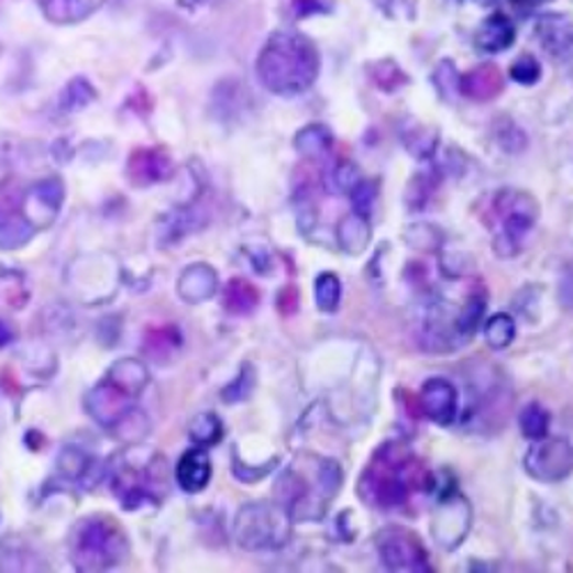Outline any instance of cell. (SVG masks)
I'll list each match as a JSON object with an SVG mask.
<instances>
[{
    "label": "cell",
    "instance_id": "9a60e30c",
    "mask_svg": "<svg viewBox=\"0 0 573 573\" xmlns=\"http://www.w3.org/2000/svg\"><path fill=\"white\" fill-rule=\"evenodd\" d=\"M505 88V78L496 65H480L477 69L459 76V92L473 101L496 99Z\"/></svg>",
    "mask_w": 573,
    "mask_h": 573
},
{
    "label": "cell",
    "instance_id": "e575fe53",
    "mask_svg": "<svg viewBox=\"0 0 573 573\" xmlns=\"http://www.w3.org/2000/svg\"><path fill=\"white\" fill-rule=\"evenodd\" d=\"M356 181H359L356 166H353V163H340V166H335L333 173L329 175V190H333V194H349Z\"/></svg>",
    "mask_w": 573,
    "mask_h": 573
},
{
    "label": "cell",
    "instance_id": "8992f818",
    "mask_svg": "<svg viewBox=\"0 0 573 573\" xmlns=\"http://www.w3.org/2000/svg\"><path fill=\"white\" fill-rule=\"evenodd\" d=\"M294 518L278 500L243 505L234 521V537L243 551H280L291 539Z\"/></svg>",
    "mask_w": 573,
    "mask_h": 573
},
{
    "label": "cell",
    "instance_id": "83f0119b",
    "mask_svg": "<svg viewBox=\"0 0 573 573\" xmlns=\"http://www.w3.org/2000/svg\"><path fill=\"white\" fill-rule=\"evenodd\" d=\"M484 338H486V344L491 349H496V351L507 349L516 340V323H514V319L509 315H505V312L494 315L484 326Z\"/></svg>",
    "mask_w": 573,
    "mask_h": 573
},
{
    "label": "cell",
    "instance_id": "7402d4cb",
    "mask_svg": "<svg viewBox=\"0 0 573 573\" xmlns=\"http://www.w3.org/2000/svg\"><path fill=\"white\" fill-rule=\"evenodd\" d=\"M223 306L234 317H249L260 306V289L249 280L234 278L223 291Z\"/></svg>",
    "mask_w": 573,
    "mask_h": 573
},
{
    "label": "cell",
    "instance_id": "7c38bea8",
    "mask_svg": "<svg viewBox=\"0 0 573 573\" xmlns=\"http://www.w3.org/2000/svg\"><path fill=\"white\" fill-rule=\"evenodd\" d=\"M133 401H135V397H131L122 388L113 386L111 381H106V378L86 395V408H88L90 418H95V422L106 429H113L118 425V420L131 411Z\"/></svg>",
    "mask_w": 573,
    "mask_h": 573
},
{
    "label": "cell",
    "instance_id": "836d02e7",
    "mask_svg": "<svg viewBox=\"0 0 573 573\" xmlns=\"http://www.w3.org/2000/svg\"><path fill=\"white\" fill-rule=\"evenodd\" d=\"M349 196H351V202H353V213L367 218L370 211H372V205H374V200L378 196V186H376V181L359 179L356 184H353V188L349 190Z\"/></svg>",
    "mask_w": 573,
    "mask_h": 573
},
{
    "label": "cell",
    "instance_id": "4dcf8cb0",
    "mask_svg": "<svg viewBox=\"0 0 573 573\" xmlns=\"http://www.w3.org/2000/svg\"><path fill=\"white\" fill-rule=\"evenodd\" d=\"M401 135H404L406 150L416 158H429L436 152V147H439V133H436V129L422 124H418L416 129H404Z\"/></svg>",
    "mask_w": 573,
    "mask_h": 573
},
{
    "label": "cell",
    "instance_id": "d6a6232c",
    "mask_svg": "<svg viewBox=\"0 0 573 573\" xmlns=\"http://www.w3.org/2000/svg\"><path fill=\"white\" fill-rule=\"evenodd\" d=\"M179 346H181V338L173 326H168V329H152L145 335V351H150V356L154 359H158V351H163L168 356L170 351H179Z\"/></svg>",
    "mask_w": 573,
    "mask_h": 573
},
{
    "label": "cell",
    "instance_id": "5bb4252c",
    "mask_svg": "<svg viewBox=\"0 0 573 573\" xmlns=\"http://www.w3.org/2000/svg\"><path fill=\"white\" fill-rule=\"evenodd\" d=\"M177 291L181 301L190 306H200L218 291V276L209 264H190L184 268L181 278L177 283Z\"/></svg>",
    "mask_w": 573,
    "mask_h": 573
},
{
    "label": "cell",
    "instance_id": "484cf974",
    "mask_svg": "<svg viewBox=\"0 0 573 573\" xmlns=\"http://www.w3.org/2000/svg\"><path fill=\"white\" fill-rule=\"evenodd\" d=\"M340 298H342V283L335 276V273H319L315 280V301L317 308L323 315H333L340 308Z\"/></svg>",
    "mask_w": 573,
    "mask_h": 573
},
{
    "label": "cell",
    "instance_id": "ac0fdd59",
    "mask_svg": "<svg viewBox=\"0 0 573 573\" xmlns=\"http://www.w3.org/2000/svg\"><path fill=\"white\" fill-rule=\"evenodd\" d=\"M516 40L514 23L505 14H494L488 16L475 35V46L482 53H500L509 48Z\"/></svg>",
    "mask_w": 573,
    "mask_h": 573
},
{
    "label": "cell",
    "instance_id": "30bf717a",
    "mask_svg": "<svg viewBox=\"0 0 573 573\" xmlns=\"http://www.w3.org/2000/svg\"><path fill=\"white\" fill-rule=\"evenodd\" d=\"M526 471L537 482H562L573 471V450L566 439H539L526 454Z\"/></svg>",
    "mask_w": 573,
    "mask_h": 573
},
{
    "label": "cell",
    "instance_id": "d590c367",
    "mask_svg": "<svg viewBox=\"0 0 573 573\" xmlns=\"http://www.w3.org/2000/svg\"><path fill=\"white\" fill-rule=\"evenodd\" d=\"M511 78L516 80V84L532 86L541 78V67L532 56H521L511 65Z\"/></svg>",
    "mask_w": 573,
    "mask_h": 573
},
{
    "label": "cell",
    "instance_id": "7a4b0ae2",
    "mask_svg": "<svg viewBox=\"0 0 573 573\" xmlns=\"http://www.w3.org/2000/svg\"><path fill=\"white\" fill-rule=\"evenodd\" d=\"M433 477L425 461L401 441L381 445L359 480V496L378 509L401 507L414 491H431Z\"/></svg>",
    "mask_w": 573,
    "mask_h": 573
},
{
    "label": "cell",
    "instance_id": "f35d334b",
    "mask_svg": "<svg viewBox=\"0 0 573 573\" xmlns=\"http://www.w3.org/2000/svg\"><path fill=\"white\" fill-rule=\"evenodd\" d=\"M278 310L285 315V317H289V315H296V310H298V289L294 287V285H289V287H285L280 294H278Z\"/></svg>",
    "mask_w": 573,
    "mask_h": 573
},
{
    "label": "cell",
    "instance_id": "2e32d148",
    "mask_svg": "<svg viewBox=\"0 0 573 573\" xmlns=\"http://www.w3.org/2000/svg\"><path fill=\"white\" fill-rule=\"evenodd\" d=\"M211 480V461L209 454L200 448H194L181 454L177 463V482L186 494H200Z\"/></svg>",
    "mask_w": 573,
    "mask_h": 573
},
{
    "label": "cell",
    "instance_id": "4316f807",
    "mask_svg": "<svg viewBox=\"0 0 573 573\" xmlns=\"http://www.w3.org/2000/svg\"><path fill=\"white\" fill-rule=\"evenodd\" d=\"M518 425H521V433L528 441H539V439H543V436H549L551 414L546 411L541 404L532 401L524 408L521 418H518Z\"/></svg>",
    "mask_w": 573,
    "mask_h": 573
},
{
    "label": "cell",
    "instance_id": "1f68e13d",
    "mask_svg": "<svg viewBox=\"0 0 573 573\" xmlns=\"http://www.w3.org/2000/svg\"><path fill=\"white\" fill-rule=\"evenodd\" d=\"M255 386H257V374H255V370H253L251 363H245V365L241 367L239 376L232 381V384H230L221 395H223V399H225L228 404H236V401L249 399V397L253 395Z\"/></svg>",
    "mask_w": 573,
    "mask_h": 573
},
{
    "label": "cell",
    "instance_id": "e0dca14e",
    "mask_svg": "<svg viewBox=\"0 0 573 573\" xmlns=\"http://www.w3.org/2000/svg\"><path fill=\"white\" fill-rule=\"evenodd\" d=\"M106 381H111L113 386L122 388L124 393L139 399L150 384V370L139 359H120L113 363L111 370H108Z\"/></svg>",
    "mask_w": 573,
    "mask_h": 573
},
{
    "label": "cell",
    "instance_id": "d6986e66",
    "mask_svg": "<svg viewBox=\"0 0 573 573\" xmlns=\"http://www.w3.org/2000/svg\"><path fill=\"white\" fill-rule=\"evenodd\" d=\"M486 312V294L484 291H473L469 294L466 301L456 308V319H454V331L459 338V344H466L473 340L477 333L480 323Z\"/></svg>",
    "mask_w": 573,
    "mask_h": 573
},
{
    "label": "cell",
    "instance_id": "8fae6325",
    "mask_svg": "<svg viewBox=\"0 0 573 573\" xmlns=\"http://www.w3.org/2000/svg\"><path fill=\"white\" fill-rule=\"evenodd\" d=\"M420 414L433 425L450 427L459 416V393L448 378L433 376L420 390Z\"/></svg>",
    "mask_w": 573,
    "mask_h": 573
},
{
    "label": "cell",
    "instance_id": "52a82bcc",
    "mask_svg": "<svg viewBox=\"0 0 573 573\" xmlns=\"http://www.w3.org/2000/svg\"><path fill=\"white\" fill-rule=\"evenodd\" d=\"M494 211L500 218V232L494 239V251L503 260H511L521 253V245L532 232L539 209L532 196L521 190H503L496 196Z\"/></svg>",
    "mask_w": 573,
    "mask_h": 573
},
{
    "label": "cell",
    "instance_id": "44dd1931",
    "mask_svg": "<svg viewBox=\"0 0 573 573\" xmlns=\"http://www.w3.org/2000/svg\"><path fill=\"white\" fill-rule=\"evenodd\" d=\"M42 12L56 23L84 21L101 8L103 0H37Z\"/></svg>",
    "mask_w": 573,
    "mask_h": 573
},
{
    "label": "cell",
    "instance_id": "f546056e",
    "mask_svg": "<svg viewBox=\"0 0 573 573\" xmlns=\"http://www.w3.org/2000/svg\"><path fill=\"white\" fill-rule=\"evenodd\" d=\"M188 436L198 445H216L223 439V422L216 414H200L188 425Z\"/></svg>",
    "mask_w": 573,
    "mask_h": 573
},
{
    "label": "cell",
    "instance_id": "ba28073f",
    "mask_svg": "<svg viewBox=\"0 0 573 573\" xmlns=\"http://www.w3.org/2000/svg\"><path fill=\"white\" fill-rule=\"evenodd\" d=\"M473 526V507L456 488L445 491L431 516V537L439 549L452 553L466 541Z\"/></svg>",
    "mask_w": 573,
    "mask_h": 573
},
{
    "label": "cell",
    "instance_id": "8d00e7d4",
    "mask_svg": "<svg viewBox=\"0 0 573 573\" xmlns=\"http://www.w3.org/2000/svg\"><path fill=\"white\" fill-rule=\"evenodd\" d=\"M433 78H436V86H439V90L445 97L459 92V74H456V69H454V65L450 60L439 65V69H436Z\"/></svg>",
    "mask_w": 573,
    "mask_h": 573
},
{
    "label": "cell",
    "instance_id": "603a6c76",
    "mask_svg": "<svg viewBox=\"0 0 573 573\" xmlns=\"http://www.w3.org/2000/svg\"><path fill=\"white\" fill-rule=\"evenodd\" d=\"M58 471L67 480H76L84 484V488H95V482L90 480V473H95V459L78 448H65L58 461ZM99 475V473H95Z\"/></svg>",
    "mask_w": 573,
    "mask_h": 573
},
{
    "label": "cell",
    "instance_id": "d4e9b609",
    "mask_svg": "<svg viewBox=\"0 0 573 573\" xmlns=\"http://www.w3.org/2000/svg\"><path fill=\"white\" fill-rule=\"evenodd\" d=\"M539 37L543 48L553 53L555 58H566L571 53V29L562 16L546 19L539 23Z\"/></svg>",
    "mask_w": 573,
    "mask_h": 573
},
{
    "label": "cell",
    "instance_id": "74e56055",
    "mask_svg": "<svg viewBox=\"0 0 573 573\" xmlns=\"http://www.w3.org/2000/svg\"><path fill=\"white\" fill-rule=\"evenodd\" d=\"M276 466H278V459H273V461L264 463L262 469H249V466H243V463L236 459V461H234V475H236V480H241V482H245V484H255V482L264 480Z\"/></svg>",
    "mask_w": 573,
    "mask_h": 573
},
{
    "label": "cell",
    "instance_id": "4fadbf2b",
    "mask_svg": "<svg viewBox=\"0 0 573 573\" xmlns=\"http://www.w3.org/2000/svg\"><path fill=\"white\" fill-rule=\"evenodd\" d=\"M173 170H175L173 158L168 156L166 150L143 147L131 154L126 175L135 186H152V184L168 179L173 175Z\"/></svg>",
    "mask_w": 573,
    "mask_h": 573
},
{
    "label": "cell",
    "instance_id": "6da1fadb",
    "mask_svg": "<svg viewBox=\"0 0 573 573\" xmlns=\"http://www.w3.org/2000/svg\"><path fill=\"white\" fill-rule=\"evenodd\" d=\"M344 473L335 459L301 452L278 477L273 494L287 507L294 524L321 521L335 503Z\"/></svg>",
    "mask_w": 573,
    "mask_h": 573
},
{
    "label": "cell",
    "instance_id": "3957f363",
    "mask_svg": "<svg viewBox=\"0 0 573 573\" xmlns=\"http://www.w3.org/2000/svg\"><path fill=\"white\" fill-rule=\"evenodd\" d=\"M262 86L280 97H296L312 88L319 74L317 46L301 33H273L257 58Z\"/></svg>",
    "mask_w": 573,
    "mask_h": 573
},
{
    "label": "cell",
    "instance_id": "5b68a950",
    "mask_svg": "<svg viewBox=\"0 0 573 573\" xmlns=\"http://www.w3.org/2000/svg\"><path fill=\"white\" fill-rule=\"evenodd\" d=\"M71 564L76 571L99 573L120 566L129 558V539L115 518L92 514L71 530Z\"/></svg>",
    "mask_w": 573,
    "mask_h": 573
},
{
    "label": "cell",
    "instance_id": "ffe728a7",
    "mask_svg": "<svg viewBox=\"0 0 573 573\" xmlns=\"http://www.w3.org/2000/svg\"><path fill=\"white\" fill-rule=\"evenodd\" d=\"M370 236H372V230H370L365 216H359V213L344 216L338 225V241L342 245V251L353 257H359L367 251Z\"/></svg>",
    "mask_w": 573,
    "mask_h": 573
},
{
    "label": "cell",
    "instance_id": "9c48e42d",
    "mask_svg": "<svg viewBox=\"0 0 573 573\" xmlns=\"http://www.w3.org/2000/svg\"><path fill=\"white\" fill-rule=\"evenodd\" d=\"M376 551L381 562H384V566L393 573L431 571L422 541L418 539L416 532L406 528L390 526L386 530H381L376 537Z\"/></svg>",
    "mask_w": 573,
    "mask_h": 573
},
{
    "label": "cell",
    "instance_id": "f1b7e54d",
    "mask_svg": "<svg viewBox=\"0 0 573 573\" xmlns=\"http://www.w3.org/2000/svg\"><path fill=\"white\" fill-rule=\"evenodd\" d=\"M111 431L124 443H141L150 433V418L141 411V408L133 406L126 416L118 420V425Z\"/></svg>",
    "mask_w": 573,
    "mask_h": 573
},
{
    "label": "cell",
    "instance_id": "cb8c5ba5",
    "mask_svg": "<svg viewBox=\"0 0 573 573\" xmlns=\"http://www.w3.org/2000/svg\"><path fill=\"white\" fill-rule=\"evenodd\" d=\"M294 145L306 158L317 161V158H323L326 154H331L333 135L326 126L315 124V126H306L304 131H298L296 139H294Z\"/></svg>",
    "mask_w": 573,
    "mask_h": 573
},
{
    "label": "cell",
    "instance_id": "277c9868",
    "mask_svg": "<svg viewBox=\"0 0 573 573\" xmlns=\"http://www.w3.org/2000/svg\"><path fill=\"white\" fill-rule=\"evenodd\" d=\"M111 488L124 509L161 505L168 496V461L139 443L118 452L108 461Z\"/></svg>",
    "mask_w": 573,
    "mask_h": 573
}]
</instances>
